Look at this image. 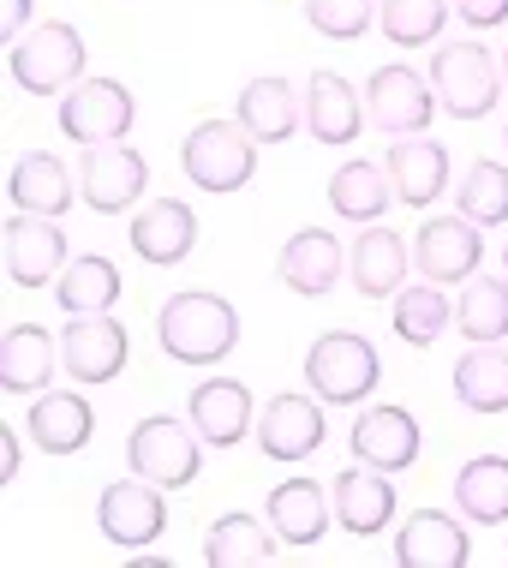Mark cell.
Here are the masks:
<instances>
[{"label":"cell","mask_w":508,"mask_h":568,"mask_svg":"<svg viewBox=\"0 0 508 568\" xmlns=\"http://www.w3.org/2000/svg\"><path fill=\"white\" fill-rule=\"evenodd\" d=\"M156 342L180 365H222L240 342V312L222 294L186 287V294H174L156 312Z\"/></svg>","instance_id":"obj_1"},{"label":"cell","mask_w":508,"mask_h":568,"mask_svg":"<svg viewBox=\"0 0 508 568\" xmlns=\"http://www.w3.org/2000/svg\"><path fill=\"white\" fill-rule=\"evenodd\" d=\"M305 383H312V395L323 407H359L383 383V359L365 335L329 329L312 342V353H305Z\"/></svg>","instance_id":"obj_2"},{"label":"cell","mask_w":508,"mask_h":568,"mask_svg":"<svg viewBox=\"0 0 508 568\" xmlns=\"http://www.w3.org/2000/svg\"><path fill=\"white\" fill-rule=\"evenodd\" d=\"M180 168H186V180L197 192H240L252 186L257 174V138L240 126V120H204V126L186 132V144H180Z\"/></svg>","instance_id":"obj_3"},{"label":"cell","mask_w":508,"mask_h":568,"mask_svg":"<svg viewBox=\"0 0 508 568\" xmlns=\"http://www.w3.org/2000/svg\"><path fill=\"white\" fill-rule=\"evenodd\" d=\"M84 37L79 24H37L30 37H19L7 49V67H12V84L30 90V97H67L72 84L84 79Z\"/></svg>","instance_id":"obj_4"},{"label":"cell","mask_w":508,"mask_h":568,"mask_svg":"<svg viewBox=\"0 0 508 568\" xmlns=\"http://www.w3.org/2000/svg\"><path fill=\"white\" fill-rule=\"evenodd\" d=\"M502 67H490V49L479 42H443L430 54V90H437V109L449 120H479L502 102Z\"/></svg>","instance_id":"obj_5"},{"label":"cell","mask_w":508,"mask_h":568,"mask_svg":"<svg viewBox=\"0 0 508 568\" xmlns=\"http://www.w3.org/2000/svg\"><path fill=\"white\" fill-rule=\"evenodd\" d=\"M210 443L197 437L192 419H167V413H156V419H138V432L126 443V460L138 479L162 485V490H180L197 479V460H204Z\"/></svg>","instance_id":"obj_6"},{"label":"cell","mask_w":508,"mask_h":568,"mask_svg":"<svg viewBox=\"0 0 508 568\" xmlns=\"http://www.w3.org/2000/svg\"><path fill=\"white\" fill-rule=\"evenodd\" d=\"M132 120H138V102L120 79H79L60 97V132L84 150L90 144H120V138L132 132Z\"/></svg>","instance_id":"obj_7"},{"label":"cell","mask_w":508,"mask_h":568,"mask_svg":"<svg viewBox=\"0 0 508 568\" xmlns=\"http://www.w3.org/2000/svg\"><path fill=\"white\" fill-rule=\"evenodd\" d=\"M365 114H372V126H383L389 138H425L430 114H437V90H430L425 72L413 67H377L372 79H365Z\"/></svg>","instance_id":"obj_8"},{"label":"cell","mask_w":508,"mask_h":568,"mask_svg":"<svg viewBox=\"0 0 508 568\" xmlns=\"http://www.w3.org/2000/svg\"><path fill=\"white\" fill-rule=\"evenodd\" d=\"M126 324H114L108 312H84L60 329V372L72 383H114L126 372Z\"/></svg>","instance_id":"obj_9"},{"label":"cell","mask_w":508,"mask_h":568,"mask_svg":"<svg viewBox=\"0 0 508 568\" xmlns=\"http://www.w3.org/2000/svg\"><path fill=\"white\" fill-rule=\"evenodd\" d=\"M96 527H102V539L108 545H120V550H144V545H156L162 532H167V503H162V485H150V479H120V485H108L102 490V503H96Z\"/></svg>","instance_id":"obj_10"},{"label":"cell","mask_w":508,"mask_h":568,"mask_svg":"<svg viewBox=\"0 0 508 568\" xmlns=\"http://www.w3.org/2000/svg\"><path fill=\"white\" fill-rule=\"evenodd\" d=\"M150 186V162L132 144H90L79 156V197L96 216H120Z\"/></svg>","instance_id":"obj_11"},{"label":"cell","mask_w":508,"mask_h":568,"mask_svg":"<svg viewBox=\"0 0 508 568\" xmlns=\"http://www.w3.org/2000/svg\"><path fill=\"white\" fill-rule=\"evenodd\" d=\"M413 264H419L425 282H437V287L473 282L479 264H485L479 222H467V216H430L419 234H413Z\"/></svg>","instance_id":"obj_12"},{"label":"cell","mask_w":508,"mask_h":568,"mask_svg":"<svg viewBox=\"0 0 508 568\" xmlns=\"http://www.w3.org/2000/svg\"><path fill=\"white\" fill-rule=\"evenodd\" d=\"M329 425H323V402L317 395H270L264 413H257V449L270 460H305L323 449Z\"/></svg>","instance_id":"obj_13"},{"label":"cell","mask_w":508,"mask_h":568,"mask_svg":"<svg viewBox=\"0 0 508 568\" xmlns=\"http://www.w3.org/2000/svg\"><path fill=\"white\" fill-rule=\"evenodd\" d=\"M7 282L12 287H49L60 270L72 264L67 257V234H60V222L54 216H12L7 222Z\"/></svg>","instance_id":"obj_14"},{"label":"cell","mask_w":508,"mask_h":568,"mask_svg":"<svg viewBox=\"0 0 508 568\" xmlns=\"http://www.w3.org/2000/svg\"><path fill=\"white\" fill-rule=\"evenodd\" d=\"M342 270H347V245L335 240L329 227H299V234H287L282 257H275L282 287H287V294H299V300L329 294V287L342 282Z\"/></svg>","instance_id":"obj_15"},{"label":"cell","mask_w":508,"mask_h":568,"mask_svg":"<svg viewBox=\"0 0 508 568\" xmlns=\"http://www.w3.org/2000/svg\"><path fill=\"white\" fill-rule=\"evenodd\" d=\"M347 443H353V460H365V467L407 473L413 460H419V419H413L407 407H395V402L365 407L359 425L347 432Z\"/></svg>","instance_id":"obj_16"},{"label":"cell","mask_w":508,"mask_h":568,"mask_svg":"<svg viewBox=\"0 0 508 568\" xmlns=\"http://www.w3.org/2000/svg\"><path fill=\"white\" fill-rule=\"evenodd\" d=\"M329 503H335V520H342L347 532H359V539H372L395 520V479L383 467H365V460H353V467L335 473L329 485Z\"/></svg>","instance_id":"obj_17"},{"label":"cell","mask_w":508,"mask_h":568,"mask_svg":"<svg viewBox=\"0 0 508 568\" xmlns=\"http://www.w3.org/2000/svg\"><path fill=\"white\" fill-rule=\"evenodd\" d=\"M192 245H197V216H192L186 197H156V204H144L132 216V252L144 264L174 270L192 257Z\"/></svg>","instance_id":"obj_18"},{"label":"cell","mask_w":508,"mask_h":568,"mask_svg":"<svg viewBox=\"0 0 508 568\" xmlns=\"http://www.w3.org/2000/svg\"><path fill=\"white\" fill-rule=\"evenodd\" d=\"M7 197H12V210H24V216H67L72 197H79V174H72L54 150H30V156L12 162Z\"/></svg>","instance_id":"obj_19"},{"label":"cell","mask_w":508,"mask_h":568,"mask_svg":"<svg viewBox=\"0 0 508 568\" xmlns=\"http://www.w3.org/2000/svg\"><path fill=\"white\" fill-rule=\"evenodd\" d=\"M473 539L455 515L443 509H413L407 527L395 532V562L402 568H467Z\"/></svg>","instance_id":"obj_20"},{"label":"cell","mask_w":508,"mask_h":568,"mask_svg":"<svg viewBox=\"0 0 508 568\" xmlns=\"http://www.w3.org/2000/svg\"><path fill=\"white\" fill-rule=\"evenodd\" d=\"M365 90H353L342 72H312L305 79V132L317 144H353L365 126Z\"/></svg>","instance_id":"obj_21"},{"label":"cell","mask_w":508,"mask_h":568,"mask_svg":"<svg viewBox=\"0 0 508 568\" xmlns=\"http://www.w3.org/2000/svg\"><path fill=\"white\" fill-rule=\"evenodd\" d=\"M24 432L42 455H79L90 443V432H96V413H90V402L79 389H42L37 402H30Z\"/></svg>","instance_id":"obj_22"},{"label":"cell","mask_w":508,"mask_h":568,"mask_svg":"<svg viewBox=\"0 0 508 568\" xmlns=\"http://www.w3.org/2000/svg\"><path fill=\"white\" fill-rule=\"evenodd\" d=\"M329 515H335V503H329V490H323L317 479H282L270 490V503H264V520L275 527V539L282 545H317L323 532H329Z\"/></svg>","instance_id":"obj_23"},{"label":"cell","mask_w":508,"mask_h":568,"mask_svg":"<svg viewBox=\"0 0 508 568\" xmlns=\"http://www.w3.org/2000/svg\"><path fill=\"white\" fill-rule=\"evenodd\" d=\"M186 419L197 425V437H204L210 449H234V443L252 432V389H245L240 377H210V383H197Z\"/></svg>","instance_id":"obj_24"},{"label":"cell","mask_w":508,"mask_h":568,"mask_svg":"<svg viewBox=\"0 0 508 568\" xmlns=\"http://www.w3.org/2000/svg\"><path fill=\"white\" fill-rule=\"evenodd\" d=\"M234 120L257 138V144H287L305 120V97L287 79H252L234 97Z\"/></svg>","instance_id":"obj_25"},{"label":"cell","mask_w":508,"mask_h":568,"mask_svg":"<svg viewBox=\"0 0 508 568\" xmlns=\"http://www.w3.org/2000/svg\"><path fill=\"white\" fill-rule=\"evenodd\" d=\"M347 275H353V287H359L365 300H395V294H402V282H407V245H402V234L365 222V234L347 245Z\"/></svg>","instance_id":"obj_26"},{"label":"cell","mask_w":508,"mask_h":568,"mask_svg":"<svg viewBox=\"0 0 508 568\" xmlns=\"http://www.w3.org/2000/svg\"><path fill=\"white\" fill-rule=\"evenodd\" d=\"M383 168H389L395 197H402V204H413V210L437 204L443 186H449V150L430 144V138H402V144H389Z\"/></svg>","instance_id":"obj_27"},{"label":"cell","mask_w":508,"mask_h":568,"mask_svg":"<svg viewBox=\"0 0 508 568\" xmlns=\"http://www.w3.org/2000/svg\"><path fill=\"white\" fill-rule=\"evenodd\" d=\"M54 335L42 324H12L7 342H0V389L7 395H42L54 383Z\"/></svg>","instance_id":"obj_28"},{"label":"cell","mask_w":508,"mask_h":568,"mask_svg":"<svg viewBox=\"0 0 508 568\" xmlns=\"http://www.w3.org/2000/svg\"><path fill=\"white\" fill-rule=\"evenodd\" d=\"M455 402L467 413H508V353H502V342H473L455 359Z\"/></svg>","instance_id":"obj_29"},{"label":"cell","mask_w":508,"mask_h":568,"mask_svg":"<svg viewBox=\"0 0 508 568\" xmlns=\"http://www.w3.org/2000/svg\"><path fill=\"white\" fill-rule=\"evenodd\" d=\"M455 509L473 527H502L508 520V455H473L455 473Z\"/></svg>","instance_id":"obj_30"},{"label":"cell","mask_w":508,"mask_h":568,"mask_svg":"<svg viewBox=\"0 0 508 568\" xmlns=\"http://www.w3.org/2000/svg\"><path fill=\"white\" fill-rule=\"evenodd\" d=\"M275 527L270 520H257V515H222L210 527V539H204V562L210 568H257V562H270L275 557Z\"/></svg>","instance_id":"obj_31"},{"label":"cell","mask_w":508,"mask_h":568,"mask_svg":"<svg viewBox=\"0 0 508 568\" xmlns=\"http://www.w3.org/2000/svg\"><path fill=\"white\" fill-rule=\"evenodd\" d=\"M389 204H395L389 168H377V162H342L329 174V210L342 222H377Z\"/></svg>","instance_id":"obj_32"},{"label":"cell","mask_w":508,"mask_h":568,"mask_svg":"<svg viewBox=\"0 0 508 568\" xmlns=\"http://www.w3.org/2000/svg\"><path fill=\"white\" fill-rule=\"evenodd\" d=\"M54 300H60V312H72V317L108 312V305L120 300V270L108 264V257H96V252L72 257V264L54 275Z\"/></svg>","instance_id":"obj_33"},{"label":"cell","mask_w":508,"mask_h":568,"mask_svg":"<svg viewBox=\"0 0 508 568\" xmlns=\"http://www.w3.org/2000/svg\"><path fill=\"white\" fill-rule=\"evenodd\" d=\"M455 324L467 342H502L508 335V275H473L455 305Z\"/></svg>","instance_id":"obj_34"},{"label":"cell","mask_w":508,"mask_h":568,"mask_svg":"<svg viewBox=\"0 0 508 568\" xmlns=\"http://www.w3.org/2000/svg\"><path fill=\"white\" fill-rule=\"evenodd\" d=\"M449 0H377V24L395 49H430L443 37Z\"/></svg>","instance_id":"obj_35"},{"label":"cell","mask_w":508,"mask_h":568,"mask_svg":"<svg viewBox=\"0 0 508 568\" xmlns=\"http://www.w3.org/2000/svg\"><path fill=\"white\" fill-rule=\"evenodd\" d=\"M455 324V305L443 300V287H402L395 294V335H402L407 347H430L443 329Z\"/></svg>","instance_id":"obj_36"},{"label":"cell","mask_w":508,"mask_h":568,"mask_svg":"<svg viewBox=\"0 0 508 568\" xmlns=\"http://www.w3.org/2000/svg\"><path fill=\"white\" fill-rule=\"evenodd\" d=\"M460 216L479 222V227H502L508 222V168L502 162H473L460 174V192H455Z\"/></svg>","instance_id":"obj_37"},{"label":"cell","mask_w":508,"mask_h":568,"mask_svg":"<svg viewBox=\"0 0 508 568\" xmlns=\"http://www.w3.org/2000/svg\"><path fill=\"white\" fill-rule=\"evenodd\" d=\"M305 19H312L317 37L353 42L377 24V0H305Z\"/></svg>","instance_id":"obj_38"},{"label":"cell","mask_w":508,"mask_h":568,"mask_svg":"<svg viewBox=\"0 0 508 568\" xmlns=\"http://www.w3.org/2000/svg\"><path fill=\"white\" fill-rule=\"evenodd\" d=\"M455 12H460L467 24H479V30L508 24V0H455Z\"/></svg>","instance_id":"obj_39"},{"label":"cell","mask_w":508,"mask_h":568,"mask_svg":"<svg viewBox=\"0 0 508 568\" xmlns=\"http://www.w3.org/2000/svg\"><path fill=\"white\" fill-rule=\"evenodd\" d=\"M30 24V0H0V42H19V30Z\"/></svg>","instance_id":"obj_40"},{"label":"cell","mask_w":508,"mask_h":568,"mask_svg":"<svg viewBox=\"0 0 508 568\" xmlns=\"http://www.w3.org/2000/svg\"><path fill=\"white\" fill-rule=\"evenodd\" d=\"M0 479H19V437H12V432H0Z\"/></svg>","instance_id":"obj_41"},{"label":"cell","mask_w":508,"mask_h":568,"mask_svg":"<svg viewBox=\"0 0 508 568\" xmlns=\"http://www.w3.org/2000/svg\"><path fill=\"white\" fill-rule=\"evenodd\" d=\"M502 79H508V49H502Z\"/></svg>","instance_id":"obj_42"},{"label":"cell","mask_w":508,"mask_h":568,"mask_svg":"<svg viewBox=\"0 0 508 568\" xmlns=\"http://www.w3.org/2000/svg\"><path fill=\"white\" fill-rule=\"evenodd\" d=\"M502 275H508V245H502Z\"/></svg>","instance_id":"obj_43"},{"label":"cell","mask_w":508,"mask_h":568,"mask_svg":"<svg viewBox=\"0 0 508 568\" xmlns=\"http://www.w3.org/2000/svg\"><path fill=\"white\" fill-rule=\"evenodd\" d=\"M502 138H508V132H502Z\"/></svg>","instance_id":"obj_44"}]
</instances>
